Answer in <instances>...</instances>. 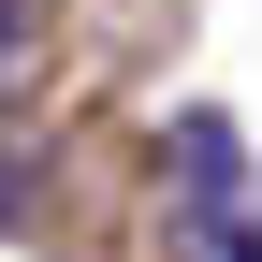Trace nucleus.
<instances>
[{
  "label": "nucleus",
  "instance_id": "1",
  "mask_svg": "<svg viewBox=\"0 0 262 262\" xmlns=\"http://www.w3.org/2000/svg\"><path fill=\"white\" fill-rule=\"evenodd\" d=\"M175 248H189V262H262L248 146H233V117H204V102L175 117Z\"/></svg>",
  "mask_w": 262,
  "mask_h": 262
},
{
  "label": "nucleus",
  "instance_id": "2",
  "mask_svg": "<svg viewBox=\"0 0 262 262\" xmlns=\"http://www.w3.org/2000/svg\"><path fill=\"white\" fill-rule=\"evenodd\" d=\"M0 219H29V175H15V160H0Z\"/></svg>",
  "mask_w": 262,
  "mask_h": 262
}]
</instances>
